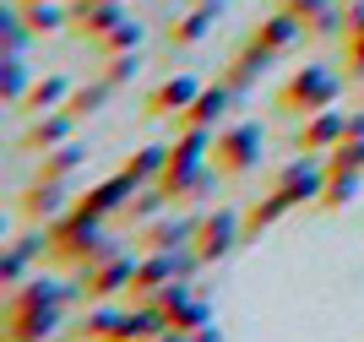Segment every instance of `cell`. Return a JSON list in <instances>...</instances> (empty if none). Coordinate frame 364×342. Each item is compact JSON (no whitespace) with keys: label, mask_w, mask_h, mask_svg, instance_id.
<instances>
[{"label":"cell","mask_w":364,"mask_h":342,"mask_svg":"<svg viewBox=\"0 0 364 342\" xmlns=\"http://www.w3.org/2000/svg\"><path fill=\"white\" fill-rule=\"evenodd\" d=\"M71 299L76 294L65 283H55V277H28V283L6 288V299H0V337H11V342L55 337Z\"/></svg>","instance_id":"6da1fadb"},{"label":"cell","mask_w":364,"mask_h":342,"mask_svg":"<svg viewBox=\"0 0 364 342\" xmlns=\"http://www.w3.org/2000/svg\"><path fill=\"white\" fill-rule=\"evenodd\" d=\"M304 38H310V33H304V22H299V16H289L283 6H277V11L267 16V22H256V28H250V38L240 44V55L228 60L223 82H228L234 92L256 87V82H261V71H267L272 60H289L294 49L304 44Z\"/></svg>","instance_id":"7a4b0ae2"},{"label":"cell","mask_w":364,"mask_h":342,"mask_svg":"<svg viewBox=\"0 0 364 342\" xmlns=\"http://www.w3.org/2000/svg\"><path fill=\"white\" fill-rule=\"evenodd\" d=\"M213 141H218V131H207V125H180V136L168 141L164 174H158V191H164L168 201H191V196H201L218 179Z\"/></svg>","instance_id":"3957f363"},{"label":"cell","mask_w":364,"mask_h":342,"mask_svg":"<svg viewBox=\"0 0 364 342\" xmlns=\"http://www.w3.org/2000/svg\"><path fill=\"white\" fill-rule=\"evenodd\" d=\"M152 304L168 315V337H201V342L223 337V331H218L213 304H207V299H196L191 277H174L168 288H158V294H152Z\"/></svg>","instance_id":"277c9868"},{"label":"cell","mask_w":364,"mask_h":342,"mask_svg":"<svg viewBox=\"0 0 364 342\" xmlns=\"http://www.w3.org/2000/svg\"><path fill=\"white\" fill-rule=\"evenodd\" d=\"M337 98H343V76L326 71V65H304V71H294L283 87H277V109L294 119L304 114H321V109H337Z\"/></svg>","instance_id":"5b68a950"},{"label":"cell","mask_w":364,"mask_h":342,"mask_svg":"<svg viewBox=\"0 0 364 342\" xmlns=\"http://www.w3.org/2000/svg\"><path fill=\"white\" fill-rule=\"evenodd\" d=\"M104 250H114L104 239V223H87L76 212H65V218H55L44 228V255L60 261V267H82V261H92V255H104Z\"/></svg>","instance_id":"8992f818"},{"label":"cell","mask_w":364,"mask_h":342,"mask_svg":"<svg viewBox=\"0 0 364 342\" xmlns=\"http://www.w3.org/2000/svg\"><path fill=\"white\" fill-rule=\"evenodd\" d=\"M131 272H136V255H125L120 245H114V250H104V255H92V261L76 267L71 294L82 299V304H109L114 294L131 288Z\"/></svg>","instance_id":"52a82bcc"},{"label":"cell","mask_w":364,"mask_h":342,"mask_svg":"<svg viewBox=\"0 0 364 342\" xmlns=\"http://www.w3.org/2000/svg\"><path fill=\"white\" fill-rule=\"evenodd\" d=\"M261 147H267V131H261V119H234L223 125L213 141V169L218 179H245L250 169L261 164Z\"/></svg>","instance_id":"ba28073f"},{"label":"cell","mask_w":364,"mask_h":342,"mask_svg":"<svg viewBox=\"0 0 364 342\" xmlns=\"http://www.w3.org/2000/svg\"><path fill=\"white\" fill-rule=\"evenodd\" d=\"M240 245H245V212H234V207H213V212H201L196 239H191V250H196L201 267H213V261L234 255Z\"/></svg>","instance_id":"9c48e42d"},{"label":"cell","mask_w":364,"mask_h":342,"mask_svg":"<svg viewBox=\"0 0 364 342\" xmlns=\"http://www.w3.org/2000/svg\"><path fill=\"white\" fill-rule=\"evenodd\" d=\"M71 201H76L71 179H38V174H33V185L16 196V218H22V223H33V228H49L55 218H65V212H71Z\"/></svg>","instance_id":"30bf717a"},{"label":"cell","mask_w":364,"mask_h":342,"mask_svg":"<svg viewBox=\"0 0 364 342\" xmlns=\"http://www.w3.org/2000/svg\"><path fill=\"white\" fill-rule=\"evenodd\" d=\"M272 191H283L294 201V207H316L321 191H326V158H310V152H299V158H289V164L277 169Z\"/></svg>","instance_id":"8fae6325"},{"label":"cell","mask_w":364,"mask_h":342,"mask_svg":"<svg viewBox=\"0 0 364 342\" xmlns=\"http://www.w3.org/2000/svg\"><path fill=\"white\" fill-rule=\"evenodd\" d=\"M131 196H136V185L114 169L109 179H98V185H87V191H76L71 212H76V218H87V223H104V218H120Z\"/></svg>","instance_id":"7c38bea8"},{"label":"cell","mask_w":364,"mask_h":342,"mask_svg":"<svg viewBox=\"0 0 364 342\" xmlns=\"http://www.w3.org/2000/svg\"><path fill=\"white\" fill-rule=\"evenodd\" d=\"M196 223L201 212H158V218H147L141 228H131L136 234V250H185L191 239H196Z\"/></svg>","instance_id":"4fadbf2b"},{"label":"cell","mask_w":364,"mask_h":342,"mask_svg":"<svg viewBox=\"0 0 364 342\" xmlns=\"http://www.w3.org/2000/svg\"><path fill=\"white\" fill-rule=\"evenodd\" d=\"M207 87L201 76H191V71H174V76H164L158 87L147 92V104H141V114L147 119H180L185 109L196 104V92Z\"/></svg>","instance_id":"5bb4252c"},{"label":"cell","mask_w":364,"mask_h":342,"mask_svg":"<svg viewBox=\"0 0 364 342\" xmlns=\"http://www.w3.org/2000/svg\"><path fill=\"white\" fill-rule=\"evenodd\" d=\"M348 136V114H337V109H321V114H304L299 131H294V152H310V158H326Z\"/></svg>","instance_id":"9a60e30c"},{"label":"cell","mask_w":364,"mask_h":342,"mask_svg":"<svg viewBox=\"0 0 364 342\" xmlns=\"http://www.w3.org/2000/svg\"><path fill=\"white\" fill-rule=\"evenodd\" d=\"M76 125H82V119H76L71 109H49V114H28V125H22V152L44 158L49 147L71 141V136H76Z\"/></svg>","instance_id":"2e32d148"},{"label":"cell","mask_w":364,"mask_h":342,"mask_svg":"<svg viewBox=\"0 0 364 342\" xmlns=\"http://www.w3.org/2000/svg\"><path fill=\"white\" fill-rule=\"evenodd\" d=\"M218 16H223V6H201V0H191V11L174 16V22H168V33H164L168 55H185V49H196L201 38L218 28Z\"/></svg>","instance_id":"e0dca14e"},{"label":"cell","mask_w":364,"mask_h":342,"mask_svg":"<svg viewBox=\"0 0 364 342\" xmlns=\"http://www.w3.org/2000/svg\"><path fill=\"white\" fill-rule=\"evenodd\" d=\"M283 11L299 16L310 38H343V28H348L343 0H283Z\"/></svg>","instance_id":"ac0fdd59"},{"label":"cell","mask_w":364,"mask_h":342,"mask_svg":"<svg viewBox=\"0 0 364 342\" xmlns=\"http://www.w3.org/2000/svg\"><path fill=\"white\" fill-rule=\"evenodd\" d=\"M71 76L65 71H49V76H33L28 98L16 104V114H49V109H65V98H71Z\"/></svg>","instance_id":"d6986e66"},{"label":"cell","mask_w":364,"mask_h":342,"mask_svg":"<svg viewBox=\"0 0 364 342\" xmlns=\"http://www.w3.org/2000/svg\"><path fill=\"white\" fill-rule=\"evenodd\" d=\"M82 169H87V141L71 136V141H60V147H49L33 174H38V179H76Z\"/></svg>","instance_id":"ffe728a7"},{"label":"cell","mask_w":364,"mask_h":342,"mask_svg":"<svg viewBox=\"0 0 364 342\" xmlns=\"http://www.w3.org/2000/svg\"><path fill=\"white\" fill-rule=\"evenodd\" d=\"M234 109V87L228 82H213V87H201L196 92V104L180 114V125H207V131H218V119Z\"/></svg>","instance_id":"44dd1931"},{"label":"cell","mask_w":364,"mask_h":342,"mask_svg":"<svg viewBox=\"0 0 364 342\" xmlns=\"http://www.w3.org/2000/svg\"><path fill=\"white\" fill-rule=\"evenodd\" d=\"M76 337H87V342H125V310H114V304H87L82 321H76Z\"/></svg>","instance_id":"7402d4cb"},{"label":"cell","mask_w":364,"mask_h":342,"mask_svg":"<svg viewBox=\"0 0 364 342\" xmlns=\"http://www.w3.org/2000/svg\"><path fill=\"white\" fill-rule=\"evenodd\" d=\"M289 212H294V201H289L283 191L261 196V201H250V207H245V245H250V239H261L267 228H277L283 218H289Z\"/></svg>","instance_id":"603a6c76"},{"label":"cell","mask_w":364,"mask_h":342,"mask_svg":"<svg viewBox=\"0 0 364 342\" xmlns=\"http://www.w3.org/2000/svg\"><path fill=\"white\" fill-rule=\"evenodd\" d=\"M125 16H131V6H71V33L92 44V38H104L114 22H125Z\"/></svg>","instance_id":"cb8c5ba5"},{"label":"cell","mask_w":364,"mask_h":342,"mask_svg":"<svg viewBox=\"0 0 364 342\" xmlns=\"http://www.w3.org/2000/svg\"><path fill=\"white\" fill-rule=\"evenodd\" d=\"M44 255V234L38 239H16V245H6V255H0V288H16L28 283V267Z\"/></svg>","instance_id":"d4e9b609"},{"label":"cell","mask_w":364,"mask_h":342,"mask_svg":"<svg viewBox=\"0 0 364 342\" xmlns=\"http://www.w3.org/2000/svg\"><path fill=\"white\" fill-rule=\"evenodd\" d=\"M164 158H168V141H147V147H136L131 158L120 164V174L131 179V185H158V174H164Z\"/></svg>","instance_id":"484cf974"},{"label":"cell","mask_w":364,"mask_h":342,"mask_svg":"<svg viewBox=\"0 0 364 342\" xmlns=\"http://www.w3.org/2000/svg\"><path fill=\"white\" fill-rule=\"evenodd\" d=\"M359 179H364V169H326V191H321L316 207H321V212L353 207V201H359Z\"/></svg>","instance_id":"4316f807"},{"label":"cell","mask_w":364,"mask_h":342,"mask_svg":"<svg viewBox=\"0 0 364 342\" xmlns=\"http://www.w3.org/2000/svg\"><path fill=\"white\" fill-rule=\"evenodd\" d=\"M147 337H168V315L152 299H136L125 310V342H147Z\"/></svg>","instance_id":"83f0119b"},{"label":"cell","mask_w":364,"mask_h":342,"mask_svg":"<svg viewBox=\"0 0 364 342\" xmlns=\"http://www.w3.org/2000/svg\"><path fill=\"white\" fill-rule=\"evenodd\" d=\"M114 92H120V87H114V82H104V76H98V82H76L71 98H65V109H71L76 119H87V114H98V109H104Z\"/></svg>","instance_id":"f1b7e54d"},{"label":"cell","mask_w":364,"mask_h":342,"mask_svg":"<svg viewBox=\"0 0 364 342\" xmlns=\"http://www.w3.org/2000/svg\"><path fill=\"white\" fill-rule=\"evenodd\" d=\"M0 82H6V104H22L28 98V87H33V71H28V60H22V49H6V60H0Z\"/></svg>","instance_id":"f546056e"},{"label":"cell","mask_w":364,"mask_h":342,"mask_svg":"<svg viewBox=\"0 0 364 342\" xmlns=\"http://www.w3.org/2000/svg\"><path fill=\"white\" fill-rule=\"evenodd\" d=\"M141 38H147V28H141L136 16H125V22H114L104 38H92V49H98V55H125V49H141Z\"/></svg>","instance_id":"4dcf8cb0"},{"label":"cell","mask_w":364,"mask_h":342,"mask_svg":"<svg viewBox=\"0 0 364 342\" xmlns=\"http://www.w3.org/2000/svg\"><path fill=\"white\" fill-rule=\"evenodd\" d=\"M168 207H174V201H168V196L158 191V185H141V191L131 196V201H125V212H120V218H125L131 228H141L147 218H158V212H168Z\"/></svg>","instance_id":"1f68e13d"},{"label":"cell","mask_w":364,"mask_h":342,"mask_svg":"<svg viewBox=\"0 0 364 342\" xmlns=\"http://www.w3.org/2000/svg\"><path fill=\"white\" fill-rule=\"evenodd\" d=\"M141 71V49H125V55H104V65H98V76L104 82H114V87H125L131 76Z\"/></svg>","instance_id":"d6a6232c"},{"label":"cell","mask_w":364,"mask_h":342,"mask_svg":"<svg viewBox=\"0 0 364 342\" xmlns=\"http://www.w3.org/2000/svg\"><path fill=\"white\" fill-rule=\"evenodd\" d=\"M343 60H348V82H364V22L343 28Z\"/></svg>","instance_id":"836d02e7"},{"label":"cell","mask_w":364,"mask_h":342,"mask_svg":"<svg viewBox=\"0 0 364 342\" xmlns=\"http://www.w3.org/2000/svg\"><path fill=\"white\" fill-rule=\"evenodd\" d=\"M343 141H364V109H359V114H348V136H343Z\"/></svg>","instance_id":"e575fe53"},{"label":"cell","mask_w":364,"mask_h":342,"mask_svg":"<svg viewBox=\"0 0 364 342\" xmlns=\"http://www.w3.org/2000/svg\"><path fill=\"white\" fill-rule=\"evenodd\" d=\"M71 6H131V0H71Z\"/></svg>","instance_id":"d590c367"},{"label":"cell","mask_w":364,"mask_h":342,"mask_svg":"<svg viewBox=\"0 0 364 342\" xmlns=\"http://www.w3.org/2000/svg\"><path fill=\"white\" fill-rule=\"evenodd\" d=\"M201 6H223V0H201Z\"/></svg>","instance_id":"8d00e7d4"},{"label":"cell","mask_w":364,"mask_h":342,"mask_svg":"<svg viewBox=\"0 0 364 342\" xmlns=\"http://www.w3.org/2000/svg\"><path fill=\"white\" fill-rule=\"evenodd\" d=\"M16 6H38V0H16Z\"/></svg>","instance_id":"74e56055"}]
</instances>
